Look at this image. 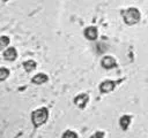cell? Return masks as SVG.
Listing matches in <instances>:
<instances>
[{"mask_svg": "<svg viewBox=\"0 0 148 138\" xmlns=\"http://www.w3.org/2000/svg\"><path fill=\"white\" fill-rule=\"evenodd\" d=\"M9 38L7 37V36H2V37H0V51L1 49H3L6 46H8L9 45Z\"/></svg>", "mask_w": 148, "mask_h": 138, "instance_id": "cell-11", "label": "cell"}, {"mask_svg": "<svg viewBox=\"0 0 148 138\" xmlns=\"http://www.w3.org/2000/svg\"><path fill=\"white\" fill-rule=\"evenodd\" d=\"M62 138H77V135L74 132V131H71V130H67L65 133H64V136H62Z\"/></svg>", "mask_w": 148, "mask_h": 138, "instance_id": "cell-13", "label": "cell"}, {"mask_svg": "<svg viewBox=\"0 0 148 138\" xmlns=\"http://www.w3.org/2000/svg\"><path fill=\"white\" fill-rule=\"evenodd\" d=\"M84 36L89 40H95L97 38V29L95 26H88L84 30Z\"/></svg>", "mask_w": 148, "mask_h": 138, "instance_id": "cell-6", "label": "cell"}, {"mask_svg": "<svg viewBox=\"0 0 148 138\" xmlns=\"http://www.w3.org/2000/svg\"><path fill=\"white\" fill-rule=\"evenodd\" d=\"M130 123H131V117H130L128 115H124V116H121L120 120H119V124H120V126H121L124 130L127 129V126L130 125Z\"/></svg>", "mask_w": 148, "mask_h": 138, "instance_id": "cell-10", "label": "cell"}, {"mask_svg": "<svg viewBox=\"0 0 148 138\" xmlns=\"http://www.w3.org/2000/svg\"><path fill=\"white\" fill-rule=\"evenodd\" d=\"M47 79H49V78H47V76H46L45 74L39 72V74H37L36 76H34L31 80H32L34 84H43V83H45Z\"/></svg>", "mask_w": 148, "mask_h": 138, "instance_id": "cell-8", "label": "cell"}, {"mask_svg": "<svg viewBox=\"0 0 148 138\" xmlns=\"http://www.w3.org/2000/svg\"><path fill=\"white\" fill-rule=\"evenodd\" d=\"M9 76V70L7 68H0V82L5 80Z\"/></svg>", "mask_w": 148, "mask_h": 138, "instance_id": "cell-12", "label": "cell"}, {"mask_svg": "<svg viewBox=\"0 0 148 138\" xmlns=\"http://www.w3.org/2000/svg\"><path fill=\"white\" fill-rule=\"evenodd\" d=\"M16 56H17V52H16V49H15L14 47H9V48H7V49L5 51V53H3V57H5L6 60H8V61H13V60H15Z\"/></svg>", "mask_w": 148, "mask_h": 138, "instance_id": "cell-7", "label": "cell"}, {"mask_svg": "<svg viewBox=\"0 0 148 138\" xmlns=\"http://www.w3.org/2000/svg\"><path fill=\"white\" fill-rule=\"evenodd\" d=\"M47 117H49V112L45 107L36 109L31 114V120H32V123L35 126H39V125L44 124L46 122Z\"/></svg>", "mask_w": 148, "mask_h": 138, "instance_id": "cell-2", "label": "cell"}, {"mask_svg": "<svg viewBox=\"0 0 148 138\" xmlns=\"http://www.w3.org/2000/svg\"><path fill=\"white\" fill-rule=\"evenodd\" d=\"M121 15H123V18H124L125 23L128 24V25L135 24L140 21V12L136 8H133V7L123 10Z\"/></svg>", "mask_w": 148, "mask_h": 138, "instance_id": "cell-1", "label": "cell"}, {"mask_svg": "<svg viewBox=\"0 0 148 138\" xmlns=\"http://www.w3.org/2000/svg\"><path fill=\"white\" fill-rule=\"evenodd\" d=\"M101 63L105 69H111V68H114L117 66V62L112 56H104L102 59Z\"/></svg>", "mask_w": 148, "mask_h": 138, "instance_id": "cell-5", "label": "cell"}, {"mask_svg": "<svg viewBox=\"0 0 148 138\" xmlns=\"http://www.w3.org/2000/svg\"><path fill=\"white\" fill-rule=\"evenodd\" d=\"M88 99H89L88 94H86V93H81V94H79V95L75 97L74 102H75V105L79 106L80 108H84L86 105H87V102H88Z\"/></svg>", "mask_w": 148, "mask_h": 138, "instance_id": "cell-3", "label": "cell"}, {"mask_svg": "<svg viewBox=\"0 0 148 138\" xmlns=\"http://www.w3.org/2000/svg\"><path fill=\"white\" fill-rule=\"evenodd\" d=\"M114 86H116V82H113V80H104L99 85V90L103 93H108V92H111L114 89Z\"/></svg>", "mask_w": 148, "mask_h": 138, "instance_id": "cell-4", "label": "cell"}, {"mask_svg": "<svg viewBox=\"0 0 148 138\" xmlns=\"http://www.w3.org/2000/svg\"><path fill=\"white\" fill-rule=\"evenodd\" d=\"M103 137H104L103 132H99V131H97L96 133H94V135L91 136V138H103Z\"/></svg>", "mask_w": 148, "mask_h": 138, "instance_id": "cell-14", "label": "cell"}, {"mask_svg": "<svg viewBox=\"0 0 148 138\" xmlns=\"http://www.w3.org/2000/svg\"><path fill=\"white\" fill-rule=\"evenodd\" d=\"M36 66H37V63H36L34 60H28V61H25V62L23 63L24 70H25V71H28V72L34 71V70L36 69Z\"/></svg>", "mask_w": 148, "mask_h": 138, "instance_id": "cell-9", "label": "cell"}]
</instances>
